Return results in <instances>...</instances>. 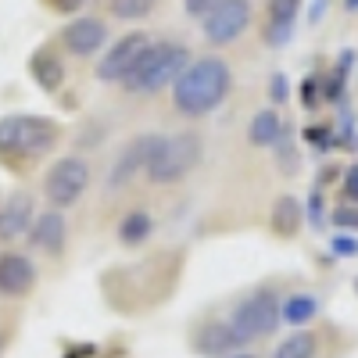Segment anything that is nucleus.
Returning <instances> with one entry per match:
<instances>
[{
    "instance_id": "1",
    "label": "nucleus",
    "mask_w": 358,
    "mask_h": 358,
    "mask_svg": "<svg viewBox=\"0 0 358 358\" xmlns=\"http://www.w3.org/2000/svg\"><path fill=\"white\" fill-rule=\"evenodd\" d=\"M233 90V69L222 54H201L172 83V108L187 118L212 115Z\"/></svg>"
},
{
    "instance_id": "2",
    "label": "nucleus",
    "mask_w": 358,
    "mask_h": 358,
    "mask_svg": "<svg viewBox=\"0 0 358 358\" xmlns=\"http://www.w3.org/2000/svg\"><path fill=\"white\" fill-rule=\"evenodd\" d=\"M62 126L43 115H4L0 118V162L4 165H29L43 155H50Z\"/></svg>"
},
{
    "instance_id": "3",
    "label": "nucleus",
    "mask_w": 358,
    "mask_h": 358,
    "mask_svg": "<svg viewBox=\"0 0 358 358\" xmlns=\"http://www.w3.org/2000/svg\"><path fill=\"white\" fill-rule=\"evenodd\" d=\"M190 62L194 57H190L187 43H179V40H158L155 43L151 40L122 86L129 90V94H158L162 86H172Z\"/></svg>"
},
{
    "instance_id": "4",
    "label": "nucleus",
    "mask_w": 358,
    "mask_h": 358,
    "mask_svg": "<svg viewBox=\"0 0 358 358\" xmlns=\"http://www.w3.org/2000/svg\"><path fill=\"white\" fill-rule=\"evenodd\" d=\"M201 151L204 143L197 133L183 129V133H169L155 140V151H151V162H147L143 176L151 179L155 187H172V183H183V179L197 169L201 162Z\"/></svg>"
},
{
    "instance_id": "5",
    "label": "nucleus",
    "mask_w": 358,
    "mask_h": 358,
    "mask_svg": "<svg viewBox=\"0 0 358 358\" xmlns=\"http://www.w3.org/2000/svg\"><path fill=\"white\" fill-rule=\"evenodd\" d=\"M280 301H283V297H280L276 290H255V294H248L244 301L233 308L229 326L241 334L244 344L273 337V334L280 330V322H283V319H280Z\"/></svg>"
},
{
    "instance_id": "6",
    "label": "nucleus",
    "mask_w": 358,
    "mask_h": 358,
    "mask_svg": "<svg viewBox=\"0 0 358 358\" xmlns=\"http://www.w3.org/2000/svg\"><path fill=\"white\" fill-rule=\"evenodd\" d=\"M90 179H94V172H90V162L86 158H79V155L57 158L47 169V176H43V194H47L50 208H72L86 194Z\"/></svg>"
},
{
    "instance_id": "7",
    "label": "nucleus",
    "mask_w": 358,
    "mask_h": 358,
    "mask_svg": "<svg viewBox=\"0 0 358 358\" xmlns=\"http://www.w3.org/2000/svg\"><path fill=\"white\" fill-rule=\"evenodd\" d=\"M251 0H219V8L201 22L204 29V40L212 47H229L233 40L244 36V29L251 25Z\"/></svg>"
},
{
    "instance_id": "8",
    "label": "nucleus",
    "mask_w": 358,
    "mask_h": 358,
    "mask_svg": "<svg viewBox=\"0 0 358 358\" xmlns=\"http://www.w3.org/2000/svg\"><path fill=\"white\" fill-rule=\"evenodd\" d=\"M147 43H151L147 33H126V36H118L115 43H108L101 65H97V79L101 83H126V76L140 62V54L147 50Z\"/></svg>"
},
{
    "instance_id": "9",
    "label": "nucleus",
    "mask_w": 358,
    "mask_h": 358,
    "mask_svg": "<svg viewBox=\"0 0 358 358\" xmlns=\"http://www.w3.org/2000/svg\"><path fill=\"white\" fill-rule=\"evenodd\" d=\"M155 140H158V133H140L118 151V158L111 162V172H108V187L111 190H126L133 179L147 169L151 151H155Z\"/></svg>"
},
{
    "instance_id": "10",
    "label": "nucleus",
    "mask_w": 358,
    "mask_h": 358,
    "mask_svg": "<svg viewBox=\"0 0 358 358\" xmlns=\"http://www.w3.org/2000/svg\"><path fill=\"white\" fill-rule=\"evenodd\" d=\"M104 43H108V25L97 15H76L62 29V47L72 57H94L97 50H104Z\"/></svg>"
},
{
    "instance_id": "11",
    "label": "nucleus",
    "mask_w": 358,
    "mask_h": 358,
    "mask_svg": "<svg viewBox=\"0 0 358 358\" xmlns=\"http://www.w3.org/2000/svg\"><path fill=\"white\" fill-rule=\"evenodd\" d=\"M29 241H33L36 251H43L50 258L62 255L65 244H69V222L62 215V208H47V212H40L33 219V226H29Z\"/></svg>"
},
{
    "instance_id": "12",
    "label": "nucleus",
    "mask_w": 358,
    "mask_h": 358,
    "mask_svg": "<svg viewBox=\"0 0 358 358\" xmlns=\"http://www.w3.org/2000/svg\"><path fill=\"white\" fill-rule=\"evenodd\" d=\"M36 287V265L33 258H25L18 251L0 255V294L4 297H25Z\"/></svg>"
},
{
    "instance_id": "13",
    "label": "nucleus",
    "mask_w": 358,
    "mask_h": 358,
    "mask_svg": "<svg viewBox=\"0 0 358 358\" xmlns=\"http://www.w3.org/2000/svg\"><path fill=\"white\" fill-rule=\"evenodd\" d=\"M33 219H36L33 197H29L25 190H15L4 204H0V241L11 244V241H18V236H25L29 226H33Z\"/></svg>"
},
{
    "instance_id": "14",
    "label": "nucleus",
    "mask_w": 358,
    "mask_h": 358,
    "mask_svg": "<svg viewBox=\"0 0 358 358\" xmlns=\"http://www.w3.org/2000/svg\"><path fill=\"white\" fill-rule=\"evenodd\" d=\"M265 43L268 47H287L294 40L297 15H301V0H268L265 4Z\"/></svg>"
},
{
    "instance_id": "15",
    "label": "nucleus",
    "mask_w": 358,
    "mask_h": 358,
    "mask_svg": "<svg viewBox=\"0 0 358 358\" xmlns=\"http://www.w3.org/2000/svg\"><path fill=\"white\" fill-rule=\"evenodd\" d=\"M241 348H244V341L229 322H204L194 334V351L204 358H222V355H233Z\"/></svg>"
},
{
    "instance_id": "16",
    "label": "nucleus",
    "mask_w": 358,
    "mask_h": 358,
    "mask_svg": "<svg viewBox=\"0 0 358 358\" xmlns=\"http://www.w3.org/2000/svg\"><path fill=\"white\" fill-rule=\"evenodd\" d=\"M29 72H33L36 86L47 90V94H57V90L65 86V62L50 47H40L33 57H29Z\"/></svg>"
},
{
    "instance_id": "17",
    "label": "nucleus",
    "mask_w": 358,
    "mask_h": 358,
    "mask_svg": "<svg viewBox=\"0 0 358 358\" xmlns=\"http://www.w3.org/2000/svg\"><path fill=\"white\" fill-rule=\"evenodd\" d=\"M301 222H305V204L297 197H290V194H280L276 204H273V229H276V236H297Z\"/></svg>"
},
{
    "instance_id": "18",
    "label": "nucleus",
    "mask_w": 358,
    "mask_h": 358,
    "mask_svg": "<svg viewBox=\"0 0 358 358\" xmlns=\"http://www.w3.org/2000/svg\"><path fill=\"white\" fill-rule=\"evenodd\" d=\"M151 233H155V219H151V212L136 208V212H129L122 222H118V244L140 248V244L151 241Z\"/></svg>"
},
{
    "instance_id": "19",
    "label": "nucleus",
    "mask_w": 358,
    "mask_h": 358,
    "mask_svg": "<svg viewBox=\"0 0 358 358\" xmlns=\"http://www.w3.org/2000/svg\"><path fill=\"white\" fill-rule=\"evenodd\" d=\"M283 133V118L276 108H262L255 118H251V126H248V140L255 147H273L276 136Z\"/></svg>"
},
{
    "instance_id": "20",
    "label": "nucleus",
    "mask_w": 358,
    "mask_h": 358,
    "mask_svg": "<svg viewBox=\"0 0 358 358\" xmlns=\"http://www.w3.org/2000/svg\"><path fill=\"white\" fill-rule=\"evenodd\" d=\"M319 315V297L315 294H290L280 301V319L290 326H308Z\"/></svg>"
},
{
    "instance_id": "21",
    "label": "nucleus",
    "mask_w": 358,
    "mask_h": 358,
    "mask_svg": "<svg viewBox=\"0 0 358 358\" xmlns=\"http://www.w3.org/2000/svg\"><path fill=\"white\" fill-rule=\"evenodd\" d=\"M315 351H319L315 334H308V330H297V334H290L287 341H280V344H276L273 358H315Z\"/></svg>"
},
{
    "instance_id": "22",
    "label": "nucleus",
    "mask_w": 358,
    "mask_h": 358,
    "mask_svg": "<svg viewBox=\"0 0 358 358\" xmlns=\"http://www.w3.org/2000/svg\"><path fill=\"white\" fill-rule=\"evenodd\" d=\"M273 151H276V165H280V172H287V176H294L297 172V147H294V129L283 122V133L276 136V143H273Z\"/></svg>"
},
{
    "instance_id": "23",
    "label": "nucleus",
    "mask_w": 358,
    "mask_h": 358,
    "mask_svg": "<svg viewBox=\"0 0 358 358\" xmlns=\"http://www.w3.org/2000/svg\"><path fill=\"white\" fill-rule=\"evenodd\" d=\"M155 11V0H111V15L122 22H136Z\"/></svg>"
},
{
    "instance_id": "24",
    "label": "nucleus",
    "mask_w": 358,
    "mask_h": 358,
    "mask_svg": "<svg viewBox=\"0 0 358 358\" xmlns=\"http://www.w3.org/2000/svg\"><path fill=\"white\" fill-rule=\"evenodd\" d=\"M330 222H334L341 233H355V229H358V204H341V208H330Z\"/></svg>"
},
{
    "instance_id": "25",
    "label": "nucleus",
    "mask_w": 358,
    "mask_h": 358,
    "mask_svg": "<svg viewBox=\"0 0 358 358\" xmlns=\"http://www.w3.org/2000/svg\"><path fill=\"white\" fill-rule=\"evenodd\" d=\"M330 251H334L337 258H355V255H358V236H351V233H334Z\"/></svg>"
},
{
    "instance_id": "26",
    "label": "nucleus",
    "mask_w": 358,
    "mask_h": 358,
    "mask_svg": "<svg viewBox=\"0 0 358 358\" xmlns=\"http://www.w3.org/2000/svg\"><path fill=\"white\" fill-rule=\"evenodd\" d=\"M326 215H330V212H322V194L319 190H312L308 194V201H305V219H308V226H322L326 222Z\"/></svg>"
},
{
    "instance_id": "27",
    "label": "nucleus",
    "mask_w": 358,
    "mask_h": 358,
    "mask_svg": "<svg viewBox=\"0 0 358 358\" xmlns=\"http://www.w3.org/2000/svg\"><path fill=\"white\" fill-rule=\"evenodd\" d=\"M215 8H219V0H183V11H187L190 18H197V22H204Z\"/></svg>"
},
{
    "instance_id": "28",
    "label": "nucleus",
    "mask_w": 358,
    "mask_h": 358,
    "mask_svg": "<svg viewBox=\"0 0 358 358\" xmlns=\"http://www.w3.org/2000/svg\"><path fill=\"white\" fill-rule=\"evenodd\" d=\"M268 101H276V104L290 101V83H287L283 72H276L273 79H268Z\"/></svg>"
},
{
    "instance_id": "29",
    "label": "nucleus",
    "mask_w": 358,
    "mask_h": 358,
    "mask_svg": "<svg viewBox=\"0 0 358 358\" xmlns=\"http://www.w3.org/2000/svg\"><path fill=\"white\" fill-rule=\"evenodd\" d=\"M40 4H47L54 15H76V11H83L86 0H40Z\"/></svg>"
},
{
    "instance_id": "30",
    "label": "nucleus",
    "mask_w": 358,
    "mask_h": 358,
    "mask_svg": "<svg viewBox=\"0 0 358 358\" xmlns=\"http://www.w3.org/2000/svg\"><path fill=\"white\" fill-rule=\"evenodd\" d=\"M344 197H348V204H358V165H351L348 172H344Z\"/></svg>"
},
{
    "instance_id": "31",
    "label": "nucleus",
    "mask_w": 358,
    "mask_h": 358,
    "mask_svg": "<svg viewBox=\"0 0 358 358\" xmlns=\"http://www.w3.org/2000/svg\"><path fill=\"white\" fill-rule=\"evenodd\" d=\"M301 104H305V108H315V104H319V79L301 83Z\"/></svg>"
},
{
    "instance_id": "32",
    "label": "nucleus",
    "mask_w": 358,
    "mask_h": 358,
    "mask_svg": "<svg viewBox=\"0 0 358 358\" xmlns=\"http://www.w3.org/2000/svg\"><path fill=\"white\" fill-rule=\"evenodd\" d=\"M222 358H258V355H251V351H244V348H241V351H233V355H222Z\"/></svg>"
},
{
    "instance_id": "33",
    "label": "nucleus",
    "mask_w": 358,
    "mask_h": 358,
    "mask_svg": "<svg viewBox=\"0 0 358 358\" xmlns=\"http://www.w3.org/2000/svg\"><path fill=\"white\" fill-rule=\"evenodd\" d=\"M344 8H348V11H355V8H358V0H344Z\"/></svg>"
},
{
    "instance_id": "34",
    "label": "nucleus",
    "mask_w": 358,
    "mask_h": 358,
    "mask_svg": "<svg viewBox=\"0 0 358 358\" xmlns=\"http://www.w3.org/2000/svg\"><path fill=\"white\" fill-rule=\"evenodd\" d=\"M355 287H358V280H355Z\"/></svg>"
},
{
    "instance_id": "35",
    "label": "nucleus",
    "mask_w": 358,
    "mask_h": 358,
    "mask_svg": "<svg viewBox=\"0 0 358 358\" xmlns=\"http://www.w3.org/2000/svg\"><path fill=\"white\" fill-rule=\"evenodd\" d=\"M0 344H4V341H0Z\"/></svg>"
}]
</instances>
